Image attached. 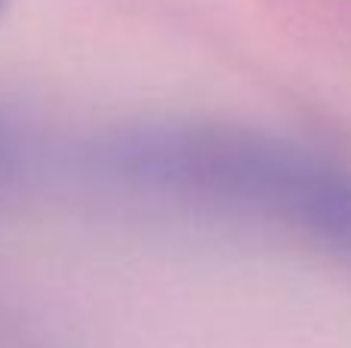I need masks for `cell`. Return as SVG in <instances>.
<instances>
[{"instance_id": "3", "label": "cell", "mask_w": 351, "mask_h": 348, "mask_svg": "<svg viewBox=\"0 0 351 348\" xmlns=\"http://www.w3.org/2000/svg\"><path fill=\"white\" fill-rule=\"evenodd\" d=\"M3 6H6V0H0V12H3Z\"/></svg>"}, {"instance_id": "2", "label": "cell", "mask_w": 351, "mask_h": 348, "mask_svg": "<svg viewBox=\"0 0 351 348\" xmlns=\"http://www.w3.org/2000/svg\"><path fill=\"white\" fill-rule=\"evenodd\" d=\"M16 164H19V136H16V127L0 114V185L16 173Z\"/></svg>"}, {"instance_id": "1", "label": "cell", "mask_w": 351, "mask_h": 348, "mask_svg": "<svg viewBox=\"0 0 351 348\" xmlns=\"http://www.w3.org/2000/svg\"><path fill=\"white\" fill-rule=\"evenodd\" d=\"M102 176L158 197L278 222L351 253V170L280 136L200 123H145L93 145Z\"/></svg>"}]
</instances>
